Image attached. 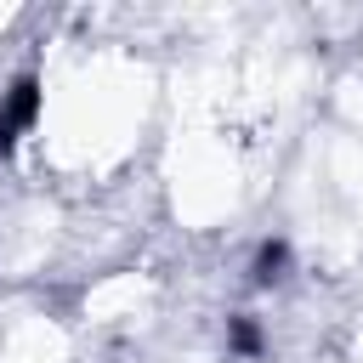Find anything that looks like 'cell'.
<instances>
[{
    "label": "cell",
    "instance_id": "1",
    "mask_svg": "<svg viewBox=\"0 0 363 363\" xmlns=\"http://www.w3.org/2000/svg\"><path fill=\"white\" fill-rule=\"evenodd\" d=\"M34 125H40V79L23 74V79L6 91V102H0V153H6L23 130H34Z\"/></svg>",
    "mask_w": 363,
    "mask_h": 363
},
{
    "label": "cell",
    "instance_id": "2",
    "mask_svg": "<svg viewBox=\"0 0 363 363\" xmlns=\"http://www.w3.org/2000/svg\"><path fill=\"white\" fill-rule=\"evenodd\" d=\"M284 267H289V244H284V238H267V244L255 250V284H278Z\"/></svg>",
    "mask_w": 363,
    "mask_h": 363
},
{
    "label": "cell",
    "instance_id": "3",
    "mask_svg": "<svg viewBox=\"0 0 363 363\" xmlns=\"http://www.w3.org/2000/svg\"><path fill=\"white\" fill-rule=\"evenodd\" d=\"M233 352H244V357H261V329H255L250 318H233Z\"/></svg>",
    "mask_w": 363,
    "mask_h": 363
}]
</instances>
